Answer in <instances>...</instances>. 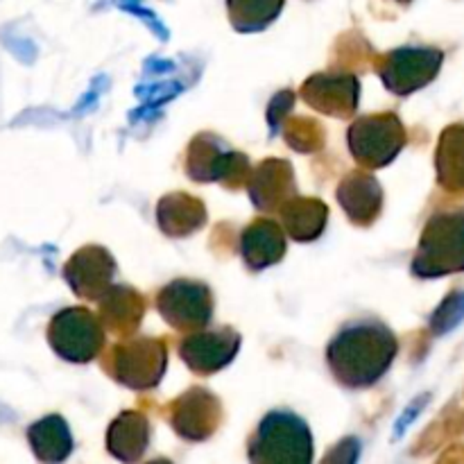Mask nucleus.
Returning <instances> with one entry per match:
<instances>
[{
	"label": "nucleus",
	"mask_w": 464,
	"mask_h": 464,
	"mask_svg": "<svg viewBox=\"0 0 464 464\" xmlns=\"http://www.w3.org/2000/svg\"><path fill=\"white\" fill-rule=\"evenodd\" d=\"M397 353V335L383 320L358 317L331 338L326 365L343 388L367 390L388 374Z\"/></svg>",
	"instance_id": "f257e3e1"
},
{
	"label": "nucleus",
	"mask_w": 464,
	"mask_h": 464,
	"mask_svg": "<svg viewBox=\"0 0 464 464\" xmlns=\"http://www.w3.org/2000/svg\"><path fill=\"white\" fill-rule=\"evenodd\" d=\"M313 433L306 420L288 408L270 411L247 442V458L254 464H311Z\"/></svg>",
	"instance_id": "f03ea898"
},
{
	"label": "nucleus",
	"mask_w": 464,
	"mask_h": 464,
	"mask_svg": "<svg viewBox=\"0 0 464 464\" xmlns=\"http://www.w3.org/2000/svg\"><path fill=\"white\" fill-rule=\"evenodd\" d=\"M411 270L417 279L464 272V208H447L429 218Z\"/></svg>",
	"instance_id": "7ed1b4c3"
},
{
	"label": "nucleus",
	"mask_w": 464,
	"mask_h": 464,
	"mask_svg": "<svg viewBox=\"0 0 464 464\" xmlns=\"http://www.w3.org/2000/svg\"><path fill=\"white\" fill-rule=\"evenodd\" d=\"M104 372L122 388L148 392L159 388L168 370V347L161 338H121L102 361Z\"/></svg>",
	"instance_id": "20e7f679"
},
{
	"label": "nucleus",
	"mask_w": 464,
	"mask_h": 464,
	"mask_svg": "<svg viewBox=\"0 0 464 464\" xmlns=\"http://www.w3.org/2000/svg\"><path fill=\"white\" fill-rule=\"evenodd\" d=\"M249 172L252 166L247 154L234 150L211 131L195 136L186 150V175L198 184H220L229 190H238L247 184Z\"/></svg>",
	"instance_id": "39448f33"
},
{
	"label": "nucleus",
	"mask_w": 464,
	"mask_h": 464,
	"mask_svg": "<svg viewBox=\"0 0 464 464\" xmlns=\"http://www.w3.org/2000/svg\"><path fill=\"white\" fill-rule=\"evenodd\" d=\"M408 143V131L394 111L361 116L349 125L347 145L353 161L365 170L390 166Z\"/></svg>",
	"instance_id": "423d86ee"
},
{
	"label": "nucleus",
	"mask_w": 464,
	"mask_h": 464,
	"mask_svg": "<svg viewBox=\"0 0 464 464\" xmlns=\"http://www.w3.org/2000/svg\"><path fill=\"white\" fill-rule=\"evenodd\" d=\"M48 344L62 361L86 365L104 352L107 329L100 317L86 306H68L54 313L50 320Z\"/></svg>",
	"instance_id": "0eeeda50"
},
{
	"label": "nucleus",
	"mask_w": 464,
	"mask_h": 464,
	"mask_svg": "<svg viewBox=\"0 0 464 464\" xmlns=\"http://www.w3.org/2000/svg\"><path fill=\"white\" fill-rule=\"evenodd\" d=\"M444 53L433 45H401L381 54L376 72L390 93L406 98L429 86L440 75Z\"/></svg>",
	"instance_id": "6e6552de"
},
{
	"label": "nucleus",
	"mask_w": 464,
	"mask_h": 464,
	"mask_svg": "<svg viewBox=\"0 0 464 464\" xmlns=\"http://www.w3.org/2000/svg\"><path fill=\"white\" fill-rule=\"evenodd\" d=\"M154 306L170 329L195 334L211 324L216 299L204 281L175 279L159 290Z\"/></svg>",
	"instance_id": "1a4fd4ad"
},
{
	"label": "nucleus",
	"mask_w": 464,
	"mask_h": 464,
	"mask_svg": "<svg viewBox=\"0 0 464 464\" xmlns=\"http://www.w3.org/2000/svg\"><path fill=\"white\" fill-rule=\"evenodd\" d=\"M170 429L186 442H207L220 430L222 401L207 388H188L166 408Z\"/></svg>",
	"instance_id": "9d476101"
},
{
	"label": "nucleus",
	"mask_w": 464,
	"mask_h": 464,
	"mask_svg": "<svg viewBox=\"0 0 464 464\" xmlns=\"http://www.w3.org/2000/svg\"><path fill=\"white\" fill-rule=\"evenodd\" d=\"M243 338L231 326L202 329L188 334L179 343V358L193 374L213 376L229 367L240 352Z\"/></svg>",
	"instance_id": "9b49d317"
},
{
	"label": "nucleus",
	"mask_w": 464,
	"mask_h": 464,
	"mask_svg": "<svg viewBox=\"0 0 464 464\" xmlns=\"http://www.w3.org/2000/svg\"><path fill=\"white\" fill-rule=\"evenodd\" d=\"M304 102L331 118H353L361 102V80L349 71L313 72L299 91Z\"/></svg>",
	"instance_id": "f8f14e48"
},
{
	"label": "nucleus",
	"mask_w": 464,
	"mask_h": 464,
	"mask_svg": "<svg viewBox=\"0 0 464 464\" xmlns=\"http://www.w3.org/2000/svg\"><path fill=\"white\" fill-rule=\"evenodd\" d=\"M118 272V263L107 247L84 245L63 266V279L84 302H98Z\"/></svg>",
	"instance_id": "ddd939ff"
},
{
	"label": "nucleus",
	"mask_w": 464,
	"mask_h": 464,
	"mask_svg": "<svg viewBox=\"0 0 464 464\" xmlns=\"http://www.w3.org/2000/svg\"><path fill=\"white\" fill-rule=\"evenodd\" d=\"M247 195L263 213H275L297 195L293 163L285 159H266L247 177Z\"/></svg>",
	"instance_id": "4468645a"
},
{
	"label": "nucleus",
	"mask_w": 464,
	"mask_h": 464,
	"mask_svg": "<svg viewBox=\"0 0 464 464\" xmlns=\"http://www.w3.org/2000/svg\"><path fill=\"white\" fill-rule=\"evenodd\" d=\"M335 198L347 220L356 227H372L383 211V186L365 168L347 172L338 184Z\"/></svg>",
	"instance_id": "2eb2a0df"
},
{
	"label": "nucleus",
	"mask_w": 464,
	"mask_h": 464,
	"mask_svg": "<svg viewBox=\"0 0 464 464\" xmlns=\"http://www.w3.org/2000/svg\"><path fill=\"white\" fill-rule=\"evenodd\" d=\"M238 252L247 270L263 272L284 261L288 252L284 227L272 218H256L240 231Z\"/></svg>",
	"instance_id": "dca6fc26"
},
{
	"label": "nucleus",
	"mask_w": 464,
	"mask_h": 464,
	"mask_svg": "<svg viewBox=\"0 0 464 464\" xmlns=\"http://www.w3.org/2000/svg\"><path fill=\"white\" fill-rule=\"evenodd\" d=\"M100 322L109 334L130 338L139 331L145 317V297L127 284H111L98 299Z\"/></svg>",
	"instance_id": "f3484780"
},
{
	"label": "nucleus",
	"mask_w": 464,
	"mask_h": 464,
	"mask_svg": "<svg viewBox=\"0 0 464 464\" xmlns=\"http://www.w3.org/2000/svg\"><path fill=\"white\" fill-rule=\"evenodd\" d=\"M152 442L150 420L139 411H122L107 429V451L121 462H139Z\"/></svg>",
	"instance_id": "a211bd4d"
},
{
	"label": "nucleus",
	"mask_w": 464,
	"mask_h": 464,
	"mask_svg": "<svg viewBox=\"0 0 464 464\" xmlns=\"http://www.w3.org/2000/svg\"><path fill=\"white\" fill-rule=\"evenodd\" d=\"M207 207L188 193H168L157 204V225L170 238H186L207 225Z\"/></svg>",
	"instance_id": "6ab92c4d"
},
{
	"label": "nucleus",
	"mask_w": 464,
	"mask_h": 464,
	"mask_svg": "<svg viewBox=\"0 0 464 464\" xmlns=\"http://www.w3.org/2000/svg\"><path fill=\"white\" fill-rule=\"evenodd\" d=\"M279 216L285 236H290L297 243H313L324 234L326 222H329V207L317 198L293 195L279 208Z\"/></svg>",
	"instance_id": "aec40b11"
},
{
	"label": "nucleus",
	"mask_w": 464,
	"mask_h": 464,
	"mask_svg": "<svg viewBox=\"0 0 464 464\" xmlns=\"http://www.w3.org/2000/svg\"><path fill=\"white\" fill-rule=\"evenodd\" d=\"M27 444L36 460L57 464L68 460L72 453V433L62 415H45L27 429Z\"/></svg>",
	"instance_id": "412c9836"
},
{
	"label": "nucleus",
	"mask_w": 464,
	"mask_h": 464,
	"mask_svg": "<svg viewBox=\"0 0 464 464\" xmlns=\"http://www.w3.org/2000/svg\"><path fill=\"white\" fill-rule=\"evenodd\" d=\"M435 172L447 193L464 195V125H451L440 134Z\"/></svg>",
	"instance_id": "4be33fe9"
},
{
	"label": "nucleus",
	"mask_w": 464,
	"mask_h": 464,
	"mask_svg": "<svg viewBox=\"0 0 464 464\" xmlns=\"http://www.w3.org/2000/svg\"><path fill=\"white\" fill-rule=\"evenodd\" d=\"M285 0H227L229 23L240 34L267 30L284 12Z\"/></svg>",
	"instance_id": "5701e85b"
},
{
	"label": "nucleus",
	"mask_w": 464,
	"mask_h": 464,
	"mask_svg": "<svg viewBox=\"0 0 464 464\" xmlns=\"http://www.w3.org/2000/svg\"><path fill=\"white\" fill-rule=\"evenodd\" d=\"M464 317V293L453 295L451 299H447V306L438 313L435 317V324L440 326V331L451 329L453 324H458Z\"/></svg>",
	"instance_id": "b1692460"
},
{
	"label": "nucleus",
	"mask_w": 464,
	"mask_h": 464,
	"mask_svg": "<svg viewBox=\"0 0 464 464\" xmlns=\"http://www.w3.org/2000/svg\"><path fill=\"white\" fill-rule=\"evenodd\" d=\"M293 107H295L293 91H281V93H276L275 98H272L270 111H267V121H270L272 131L279 130V122L285 121V116L293 111Z\"/></svg>",
	"instance_id": "393cba45"
},
{
	"label": "nucleus",
	"mask_w": 464,
	"mask_h": 464,
	"mask_svg": "<svg viewBox=\"0 0 464 464\" xmlns=\"http://www.w3.org/2000/svg\"><path fill=\"white\" fill-rule=\"evenodd\" d=\"M397 3H401V5H408V3H412V0H397Z\"/></svg>",
	"instance_id": "a878e982"
}]
</instances>
